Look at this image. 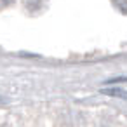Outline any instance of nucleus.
Returning a JSON list of instances; mask_svg holds the SVG:
<instances>
[{"instance_id":"obj_1","label":"nucleus","mask_w":127,"mask_h":127,"mask_svg":"<svg viewBox=\"0 0 127 127\" xmlns=\"http://www.w3.org/2000/svg\"><path fill=\"white\" fill-rule=\"evenodd\" d=\"M104 94H110V96H117V97H124V99H127V92L125 91H122V89H117V87H113V89H101Z\"/></svg>"}]
</instances>
